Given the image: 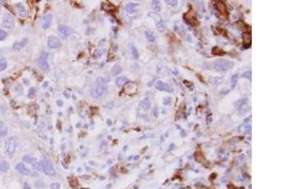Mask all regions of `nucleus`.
Masks as SVG:
<instances>
[{"mask_svg":"<svg viewBox=\"0 0 284 189\" xmlns=\"http://www.w3.org/2000/svg\"><path fill=\"white\" fill-rule=\"evenodd\" d=\"M120 72H121V67H120L119 65L116 64V65H114V66H113V68H112V74H113L114 76L119 75V74Z\"/></svg>","mask_w":284,"mask_h":189,"instance_id":"nucleus-26","label":"nucleus"},{"mask_svg":"<svg viewBox=\"0 0 284 189\" xmlns=\"http://www.w3.org/2000/svg\"><path fill=\"white\" fill-rule=\"evenodd\" d=\"M249 110V107L248 106H247V105H242L241 106V109H240V113H245V112H247V111H248Z\"/></svg>","mask_w":284,"mask_h":189,"instance_id":"nucleus-34","label":"nucleus"},{"mask_svg":"<svg viewBox=\"0 0 284 189\" xmlns=\"http://www.w3.org/2000/svg\"><path fill=\"white\" fill-rule=\"evenodd\" d=\"M156 87L157 90H159V91H168V92H171V88H169V86L168 84H166L164 83L163 81H157L156 84Z\"/></svg>","mask_w":284,"mask_h":189,"instance_id":"nucleus-14","label":"nucleus"},{"mask_svg":"<svg viewBox=\"0 0 284 189\" xmlns=\"http://www.w3.org/2000/svg\"><path fill=\"white\" fill-rule=\"evenodd\" d=\"M242 77H243V78H247V79H250V78H251V72H250V71H247V72H245V73H243V74H242Z\"/></svg>","mask_w":284,"mask_h":189,"instance_id":"nucleus-36","label":"nucleus"},{"mask_svg":"<svg viewBox=\"0 0 284 189\" xmlns=\"http://www.w3.org/2000/svg\"><path fill=\"white\" fill-rule=\"evenodd\" d=\"M106 91V82L105 80L103 79L102 77H99L96 79L94 81L93 85H92V89H91V95L93 96V98H101V96Z\"/></svg>","mask_w":284,"mask_h":189,"instance_id":"nucleus-1","label":"nucleus"},{"mask_svg":"<svg viewBox=\"0 0 284 189\" xmlns=\"http://www.w3.org/2000/svg\"><path fill=\"white\" fill-rule=\"evenodd\" d=\"M10 168V165L5 161H1L0 162V171L2 172H6L8 171Z\"/></svg>","mask_w":284,"mask_h":189,"instance_id":"nucleus-22","label":"nucleus"},{"mask_svg":"<svg viewBox=\"0 0 284 189\" xmlns=\"http://www.w3.org/2000/svg\"><path fill=\"white\" fill-rule=\"evenodd\" d=\"M6 37H7V32L4 29H0V41L5 40Z\"/></svg>","mask_w":284,"mask_h":189,"instance_id":"nucleus-31","label":"nucleus"},{"mask_svg":"<svg viewBox=\"0 0 284 189\" xmlns=\"http://www.w3.org/2000/svg\"><path fill=\"white\" fill-rule=\"evenodd\" d=\"M47 58H49V53L47 52H42L38 58V64L44 72L49 71V64L47 62Z\"/></svg>","mask_w":284,"mask_h":189,"instance_id":"nucleus-4","label":"nucleus"},{"mask_svg":"<svg viewBox=\"0 0 284 189\" xmlns=\"http://www.w3.org/2000/svg\"><path fill=\"white\" fill-rule=\"evenodd\" d=\"M7 62L4 60V59H0V72L1 71H4V70L7 68Z\"/></svg>","mask_w":284,"mask_h":189,"instance_id":"nucleus-28","label":"nucleus"},{"mask_svg":"<svg viewBox=\"0 0 284 189\" xmlns=\"http://www.w3.org/2000/svg\"><path fill=\"white\" fill-rule=\"evenodd\" d=\"M140 106H141L144 110H149L151 108V102L148 98H144L141 102H140Z\"/></svg>","mask_w":284,"mask_h":189,"instance_id":"nucleus-20","label":"nucleus"},{"mask_svg":"<svg viewBox=\"0 0 284 189\" xmlns=\"http://www.w3.org/2000/svg\"><path fill=\"white\" fill-rule=\"evenodd\" d=\"M15 169L17 170L18 172L20 174H23V175H31V171L29 170L28 168H27L26 166L22 164V163H19V164H17L15 166Z\"/></svg>","mask_w":284,"mask_h":189,"instance_id":"nucleus-11","label":"nucleus"},{"mask_svg":"<svg viewBox=\"0 0 284 189\" xmlns=\"http://www.w3.org/2000/svg\"><path fill=\"white\" fill-rule=\"evenodd\" d=\"M58 31L60 33V35L64 39H66L68 36L71 35L72 33V29L68 28L67 26H65V25H60L58 27Z\"/></svg>","mask_w":284,"mask_h":189,"instance_id":"nucleus-7","label":"nucleus"},{"mask_svg":"<svg viewBox=\"0 0 284 189\" xmlns=\"http://www.w3.org/2000/svg\"><path fill=\"white\" fill-rule=\"evenodd\" d=\"M127 81H128V78H126V77H119V79L117 80V85L119 87H121V86H123V85L126 84Z\"/></svg>","mask_w":284,"mask_h":189,"instance_id":"nucleus-19","label":"nucleus"},{"mask_svg":"<svg viewBox=\"0 0 284 189\" xmlns=\"http://www.w3.org/2000/svg\"><path fill=\"white\" fill-rule=\"evenodd\" d=\"M3 25L7 28H12L14 27V19L12 15L6 13L3 17Z\"/></svg>","mask_w":284,"mask_h":189,"instance_id":"nucleus-10","label":"nucleus"},{"mask_svg":"<svg viewBox=\"0 0 284 189\" xmlns=\"http://www.w3.org/2000/svg\"><path fill=\"white\" fill-rule=\"evenodd\" d=\"M34 95H35V89L34 88H31V89H29V92H28V98L34 97Z\"/></svg>","mask_w":284,"mask_h":189,"instance_id":"nucleus-35","label":"nucleus"},{"mask_svg":"<svg viewBox=\"0 0 284 189\" xmlns=\"http://www.w3.org/2000/svg\"><path fill=\"white\" fill-rule=\"evenodd\" d=\"M166 3H167L168 5H171L172 7H173V8L176 7L177 4H178V2H177L176 0H172H172H169V1H166Z\"/></svg>","mask_w":284,"mask_h":189,"instance_id":"nucleus-32","label":"nucleus"},{"mask_svg":"<svg viewBox=\"0 0 284 189\" xmlns=\"http://www.w3.org/2000/svg\"><path fill=\"white\" fill-rule=\"evenodd\" d=\"M58 104H59V105H60V104L62 105V101H58Z\"/></svg>","mask_w":284,"mask_h":189,"instance_id":"nucleus-39","label":"nucleus"},{"mask_svg":"<svg viewBox=\"0 0 284 189\" xmlns=\"http://www.w3.org/2000/svg\"><path fill=\"white\" fill-rule=\"evenodd\" d=\"M156 28L158 29V31H160V32H163L165 30V24H164V21L162 20V18H159V19L157 20Z\"/></svg>","mask_w":284,"mask_h":189,"instance_id":"nucleus-18","label":"nucleus"},{"mask_svg":"<svg viewBox=\"0 0 284 189\" xmlns=\"http://www.w3.org/2000/svg\"><path fill=\"white\" fill-rule=\"evenodd\" d=\"M51 21H52V15L51 14H46L45 16L43 17L42 20V27L44 29H47L49 28V26L51 24Z\"/></svg>","mask_w":284,"mask_h":189,"instance_id":"nucleus-12","label":"nucleus"},{"mask_svg":"<svg viewBox=\"0 0 284 189\" xmlns=\"http://www.w3.org/2000/svg\"><path fill=\"white\" fill-rule=\"evenodd\" d=\"M222 79H220V78H210L209 81L211 84H214V85H218L219 83L222 82Z\"/></svg>","mask_w":284,"mask_h":189,"instance_id":"nucleus-27","label":"nucleus"},{"mask_svg":"<svg viewBox=\"0 0 284 189\" xmlns=\"http://www.w3.org/2000/svg\"><path fill=\"white\" fill-rule=\"evenodd\" d=\"M27 43H28V39L27 38H24V39H22L21 41H19V42L14 43L12 48H13V50H15V51L21 50L22 48H23V47H25V46L27 44Z\"/></svg>","mask_w":284,"mask_h":189,"instance_id":"nucleus-13","label":"nucleus"},{"mask_svg":"<svg viewBox=\"0 0 284 189\" xmlns=\"http://www.w3.org/2000/svg\"><path fill=\"white\" fill-rule=\"evenodd\" d=\"M216 6L222 13H226V5H224V2H217Z\"/></svg>","mask_w":284,"mask_h":189,"instance_id":"nucleus-23","label":"nucleus"},{"mask_svg":"<svg viewBox=\"0 0 284 189\" xmlns=\"http://www.w3.org/2000/svg\"><path fill=\"white\" fill-rule=\"evenodd\" d=\"M47 46L50 49H56L61 46L60 39L56 36H49L47 39Z\"/></svg>","mask_w":284,"mask_h":189,"instance_id":"nucleus-6","label":"nucleus"},{"mask_svg":"<svg viewBox=\"0 0 284 189\" xmlns=\"http://www.w3.org/2000/svg\"><path fill=\"white\" fill-rule=\"evenodd\" d=\"M50 189H61V185L59 183H53L50 184Z\"/></svg>","mask_w":284,"mask_h":189,"instance_id":"nucleus-33","label":"nucleus"},{"mask_svg":"<svg viewBox=\"0 0 284 189\" xmlns=\"http://www.w3.org/2000/svg\"><path fill=\"white\" fill-rule=\"evenodd\" d=\"M136 6H137V4H135V3H128V4L125 6V10H126L128 13H132L135 10Z\"/></svg>","mask_w":284,"mask_h":189,"instance_id":"nucleus-16","label":"nucleus"},{"mask_svg":"<svg viewBox=\"0 0 284 189\" xmlns=\"http://www.w3.org/2000/svg\"><path fill=\"white\" fill-rule=\"evenodd\" d=\"M130 48H131V52H132V57L134 58L135 60H137V59H138V51H137V49H136L135 46H133V44H131Z\"/></svg>","mask_w":284,"mask_h":189,"instance_id":"nucleus-24","label":"nucleus"},{"mask_svg":"<svg viewBox=\"0 0 284 189\" xmlns=\"http://www.w3.org/2000/svg\"><path fill=\"white\" fill-rule=\"evenodd\" d=\"M137 90V85L135 82H127L124 85V93L127 95H134Z\"/></svg>","mask_w":284,"mask_h":189,"instance_id":"nucleus-8","label":"nucleus"},{"mask_svg":"<svg viewBox=\"0 0 284 189\" xmlns=\"http://www.w3.org/2000/svg\"><path fill=\"white\" fill-rule=\"evenodd\" d=\"M102 55V51L101 50H96L95 51V56L97 58H99Z\"/></svg>","mask_w":284,"mask_h":189,"instance_id":"nucleus-37","label":"nucleus"},{"mask_svg":"<svg viewBox=\"0 0 284 189\" xmlns=\"http://www.w3.org/2000/svg\"><path fill=\"white\" fill-rule=\"evenodd\" d=\"M18 145V138L16 136H12L6 140L5 143V152L7 155H12L16 150Z\"/></svg>","mask_w":284,"mask_h":189,"instance_id":"nucleus-3","label":"nucleus"},{"mask_svg":"<svg viewBox=\"0 0 284 189\" xmlns=\"http://www.w3.org/2000/svg\"><path fill=\"white\" fill-rule=\"evenodd\" d=\"M8 133V127L3 121H0V137L5 136Z\"/></svg>","mask_w":284,"mask_h":189,"instance_id":"nucleus-15","label":"nucleus"},{"mask_svg":"<svg viewBox=\"0 0 284 189\" xmlns=\"http://www.w3.org/2000/svg\"><path fill=\"white\" fill-rule=\"evenodd\" d=\"M23 161L26 163H28V164H34V163H36V159L32 155H25L23 157Z\"/></svg>","mask_w":284,"mask_h":189,"instance_id":"nucleus-21","label":"nucleus"},{"mask_svg":"<svg viewBox=\"0 0 284 189\" xmlns=\"http://www.w3.org/2000/svg\"><path fill=\"white\" fill-rule=\"evenodd\" d=\"M238 75L236 74V75H234L233 77H232V79H231V85H232V88L235 87V85L237 84L238 82Z\"/></svg>","mask_w":284,"mask_h":189,"instance_id":"nucleus-30","label":"nucleus"},{"mask_svg":"<svg viewBox=\"0 0 284 189\" xmlns=\"http://www.w3.org/2000/svg\"><path fill=\"white\" fill-rule=\"evenodd\" d=\"M42 163H43V171L45 172L47 175H49V176L55 175V168L53 166V164L49 160V159H44Z\"/></svg>","mask_w":284,"mask_h":189,"instance_id":"nucleus-5","label":"nucleus"},{"mask_svg":"<svg viewBox=\"0 0 284 189\" xmlns=\"http://www.w3.org/2000/svg\"><path fill=\"white\" fill-rule=\"evenodd\" d=\"M23 189H31V185H29L28 183H24L23 184Z\"/></svg>","mask_w":284,"mask_h":189,"instance_id":"nucleus-38","label":"nucleus"},{"mask_svg":"<svg viewBox=\"0 0 284 189\" xmlns=\"http://www.w3.org/2000/svg\"><path fill=\"white\" fill-rule=\"evenodd\" d=\"M33 168H34L36 171H43V163H42V161L34 163V164H33Z\"/></svg>","mask_w":284,"mask_h":189,"instance_id":"nucleus-25","label":"nucleus"},{"mask_svg":"<svg viewBox=\"0 0 284 189\" xmlns=\"http://www.w3.org/2000/svg\"><path fill=\"white\" fill-rule=\"evenodd\" d=\"M145 36H146V39L148 40L150 43H153L154 41H156V35H154V33L153 31L146 30L145 31Z\"/></svg>","mask_w":284,"mask_h":189,"instance_id":"nucleus-17","label":"nucleus"},{"mask_svg":"<svg viewBox=\"0 0 284 189\" xmlns=\"http://www.w3.org/2000/svg\"><path fill=\"white\" fill-rule=\"evenodd\" d=\"M209 66L217 71H227L233 66V62L226 60H216L212 62Z\"/></svg>","mask_w":284,"mask_h":189,"instance_id":"nucleus-2","label":"nucleus"},{"mask_svg":"<svg viewBox=\"0 0 284 189\" xmlns=\"http://www.w3.org/2000/svg\"><path fill=\"white\" fill-rule=\"evenodd\" d=\"M152 5L153 6V10L158 12V10H160V3L159 1H156V0H154V1L152 2Z\"/></svg>","mask_w":284,"mask_h":189,"instance_id":"nucleus-29","label":"nucleus"},{"mask_svg":"<svg viewBox=\"0 0 284 189\" xmlns=\"http://www.w3.org/2000/svg\"><path fill=\"white\" fill-rule=\"evenodd\" d=\"M14 12L20 17L25 18L27 16V10H26L25 6L22 3H15V5H14Z\"/></svg>","mask_w":284,"mask_h":189,"instance_id":"nucleus-9","label":"nucleus"}]
</instances>
